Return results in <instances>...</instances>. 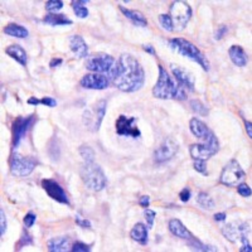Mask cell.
<instances>
[{
    "mask_svg": "<svg viewBox=\"0 0 252 252\" xmlns=\"http://www.w3.org/2000/svg\"><path fill=\"white\" fill-rule=\"evenodd\" d=\"M3 32L5 33L7 35H10V37H15V38H27L29 34L28 29L24 28V27L19 26V24H8L5 28L3 29Z\"/></svg>",
    "mask_w": 252,
    "mask_h": 252,
    "instance_id": "obj_27",
    "label": "cell"
},
{
    "mask_svg": "<svg viewBox=\"0 0 252 252\" xmlns=\"http://www.w3.org/2000/svg\"><path fill=\"white\" fill-rule=\"evenodd\" d=\"M226 213H216L214 214V221L216 222H222V221L226 220Z\"/></svg>",
    "mask_w": 252,
    "mask_h": 252,
    "instance_id": "obj_49",
    "label": "cell"
},
{
    "mask_svg": "<svg viewBox=\"0 0 252 252\" xmlns=\"http://www.w3.org/2000/svg\"><path fill=\"white\" fill-rule=\"evenodd\" d=\"M110 78L103 74H87L81 78L80 85L83 89H106L110 86Z\"/></svg>",
    "mask_w": 252,
    "mask_h": 252,
    "instance_id": "obj_16",
    "label": "cell"
},
{
    "mask_svg": "<svg viewBox=\"0 0 252 252\" xmlns=\"http://www.w3.org/2000/svg\"><path fill=\"white\" fill-rule=\"evenodd\" d=\"M87 4V0H81V1H72L71 5H72V9H74V14H76L78 18H87L89 16V10L85 7Z\"/></svg>",
    "mask_w": 252,
    "mask_h": 252,
    "instance_id": "obj_28",
    "label": "cell"
},
{
    "mask_svg": "<svg viewBox=\"0 0 252 252\" xmlns=\"http://www.w3.org/2000/svg\"><path fill=\"white\" fill-rule=\"evenodd\" d=\"M5 53L9 56L10 58L15 59L16 62L22 66L26 67L27 63H28V56H27L26 49L19 44H12L9 47L5 48Z\"/></svg>",
    "mask_w": 252,
    "mask_h": 252,
    "instance_id": "obj_22",
    "label": "cell"
},
{
    "mask_svg": "<svg viewBox=\"0 0 252 252\" xmlns=\"http://www.w3.org/2000/svg\"><path fill=\"white\" fill-rule=\"evenodd\" d=\"M78 151H80V155L82 157L83 162H87V163L95 162V157H96L95 150H93L91 147H89V145H86V144H83V145H81Z\"/></svg>",
    "mask_w": 252,
    "mask_h": 252,
    "instance_id": "obj_30",
    "label": "cell"
},
{
    "mask_svg": "<svg viewBox=\"0 0 252 252\" xmlns=\"http://www.w3.org/2000/svg\"><path fill=\"white\" fill-rule=\"evenodd\" d=\"M144 218L147 220L148 228H153L154 221L157 218V213H155V211H153V209L145 208V211H144Z\"/></svg>",
    "mask_w": 252,
    "mask_h": 252,
    "instance_id": "obj_35",
    "label": "cell"
},
{
    "mask_svg": "<svg viewBox=\"0 0 252 252\" xmlns=\"http://www.w3.org/2000/svg\"><path fill=\"white\" fill-rule=\"evenodd\" d=\"M130 237L140 245L148 243V228L144 223H136L134 228L130 231Z\"/></svg>",
    "mask_w": 252,
    "mask_h": 252,
    "instance_id": "obj_26",
    "label": "cell"
},
{
    "mask_svg": "<svg viewBox=\"0 0 252 252\" xmlns=\"http://www.w3.org/2000/svg\"><path fill=\"white\" fill-rule=\"evenodd\" d=\"M43 22L48 26L56 27V26H71L72 20L66 16L64 14H57V13H49L43 18Z\"/></svg>",
    "mask_w": 252,
    "mask_h": 252,
    "instance_id": "obj_24",
    "label": "cell"
},
{
    "mask_svg": "<svg viewBox=\"0 0 252 252\" xmlns=\"http://www.w3.org/2000/svg\"><path fill=\"white\" fill-rule=\"evenodd\" d=\"M221 232L226 237L228 241L232 243H236L237 241L242 242V247H239V252H251V242H250V236H251V227L246 222H237L233 221L231 223H227L221 228Z\"/></svg>",
    "mask_w": 252,
    "mask_h": 252,
    "instance_id": "obj_4",
    "label": "cell"
},
{
    "mask_svg": "<svg viewBox=\"0 0 252 252\" xmlns=\"http://www.w3.org/2000/svg\"><path fill=\"white\" fill-rule=\"evenodd\" d=\"M35 118L34 115H29V116H19L16 118L13 122V148L16 149V147L19 145L20 141L26 137L27 133L32 125L34 124Z\"/></svg>",
    "mask_w": 252,
    "mask_h": 252,
    "instance_id": "obj_12",
    "label": "cell"
},
{
    "mask_svg": "<svg viewBox=\"0 0 252 252\" xmlns=\"http://www.w3.org/2000/svg\"><path fill=\"white\" fill-rule=\"evenodd\" d=\"M169 47L178 55L189 58L191 61L199 64L206 72L209 71V61H208L207 56L192 42L184 38H173L169 41Z\"/></svg>",
    "mask_w": 252,
    "mask_h": 252,
    "instance_id": "obj_3",
    "label": "cell"
},
{
    "mask_svg": "<svg viewBox=\"0 0 252 252\" xmlns=\"http://www.w3.org/2000/svg\"><path fill=\"white\" fill-rule=\"evenodd\" d=\"M70 48L74 52V55L77 58H87L89 57V47H87L85 39L78 34L72 35L70 38Z\"/></svg>",
    "mask_w": 252,
    "mask_h": 252,
    "instance_id": "obj_18",
    "label": "cell"
},
{
    "mask_svg": "<svg viewBox=\"0 0 252 252\" xmlns=\"http://www.w3.org/2000/svg\"><path fill=\"white\" fill-rule=\"evenodd\" d=\"M41 104L44 106H48V107H56L57 106V101L52 97H43L41 99Z\"/></svg>",
    "mask_w": 252,
    "mask_h": 252,
    "instance_id": "obj_45",
    "label": "cell"
},
{
    "mask_svg": "<svg viewBox=\"0 0 252 252\" xmlns=\"http://www.w3.org/2000/svg\"><path fill=\"white\" fill-rule=\"evenodd\" d=\"M228 56H230L231 61L238 67H245L249 62V56L245 52V49L239 45H231L230 49H228Z\"/></svg>",
    "mask_w": 252,
    "mask_h": 252,
    "instance_id": "obj_20",
    "label": "cell"
},
{
    "mask_svg": "<svg viewBox=\"0 0 252 252\" xmlns=\"http://www.w3.org/2000/svg\"><path fill=\"white\" fill-rule=\"evenodd\" d=\"M62 63H63V61H62L61 58H53V59L49 62V67L56 68V67H58V66H61Z\"/></svg>",
    "mask_w": 252,
    "mask_h": 252,
    "instance_id": "obj_48",
    "label": "cell"
},
{
    "mask_svg": "<svg viewBox=\"0 0 252 252\" xmlns=\"http://www.w3.org/2000/svg\"><path fill=\"white\" fill-rule=\"evenodd\" d=\"M71 251H74V252H89V251H91V246L86 245V243H83V242H80V241H77V242L74 243V246H72Z\"/></svg>",
    "mask_w": 252,
    "mask_h": 252,
    "instance_id": "obj_38",
    "label": "cell"
},
{
    "mask_svg": "<svg viewBox=\"0 0 252 252\" xmlns=\"http://www.w3.org/2000/svg\"><path fill=\"white\" fill-rule=\"evenodd\" d=\"M115 58L106 53H100V55H93L87 57L86 68L93 74H103L109 77L112 67L115 66Z\"/></svg>",
    "mask_w": 252,
    "mask_h": 252,
    "instance_id": "obj_10",
    "label": "cell"
},
{
    "mask_svg": "<svg viewBox=\"0 0 252 252\" xmlns=\"http://www.w3.org/2000/svg\"><path fill=\"white\" fill-rule=\"evenodd\" d=\"M42 188L44 189L48 197H51L53 201L62 203V205L70 206V199L62 185L53 179H43L42 180Z\"/></svg>",
    "mask_w": 252,
    "mask_h": 252,
    "instance_id": "obj_14",
    "label": "cell"
},
{
    "mask_svg": "<svg viewBox=\"0 0 252 252\" xmlns=\"http://www.w3.org/2000/svg\"><path fill=\"white\" fill-rule=\"evenodd\" d=\"M139 205L143 208H148L150 206V197L149 195H141L139 199Z\"/></svg>",
    "mask_w": 252,
    "mask_h": 252,
    "instance_id": "obj_46",
    "label": "cell"
},
{
    "mask_svg": "<svg viewBox=\"0 0 252 252\" xmlns=\"http://www.w3.org/2000/svg\"><path fill=\"white\" fill-rule=\"evenodd\" d=\"M179 198H180V201H182L183 203H187V202L191 199V191H189L188 188L182 189L180 193H179Z\"/></svg>",
    "mask_w": 252,
    "mask_h": 252,
    "instance_id": "obj_44",
    "label": "cell"
},
{
    "mask_svg": "<svg viewBox=\"0 0 252 252\" xmlns=\"http://www.w3.org/2000/svg\"><path fill=\"white\" fill-rule=\"evenodd\" d=\"M228 32V28H227V26H220L218 27V29L216 30V33H214V39H217V41H220V39H222L224 37V34Z\"/></svg>",
    "mask_w": 252,
    "mask_h": 252,
    "instance_id": "obj_43",
    "label": "cell"
},
{
    "mask_svg": "<svg viewBox=\"0 0 252 252\" xmlns=\"http://www.w3.org/2000/svg\"><path fill=\"white\" fill-rule=\"evenodd\" d=\"M49 252H66L70 250V238L66 236L51 238L47 243Z\"/></svg>",
    "mask_w": 252,
    "mask_h": 252,
    "instance_id": "obj_23",
    "label": "cell"
},
{
    "mask_svg": "<svg viewBox=\"0 0 252 252\" xmlns=\"http://www.w3.org/2000/svg\"><path fill=\"white\" fill-rule=\"evenodd\" d=\"M143 49L147 52V53H149V55H151V56L157 55V52H155V49H154V47L151 44H144Z\"/></svg>",
    "mask_w": 252,
    "mask_h": 252,
    "instance_id": "obj_47",
    "label": "cell"
},
{
    "mask_svg": "<svg viewBox=\"0 0 252 252\" xmlns=\"http://www.w3.org/2000/svg\"><path fill=\"white\" fill-rule=\"evenodd\" d=\"M159 23L164 30H166V32H174V30H173L172 19H170V16L168 15V14H160Z\"/></svg>",
    "mask_w": 252,
    "mask_h": 252,
    "instance_id": "obj_33",
    "label": "cell"
},
{
    "mask_svg": "<svg viewBox=\"0 0 252 252\" xmlns=\"http://www.w3.org/2000/svg\"><path fill=\"white\" fill-rule=\"evenodd\" d=\"M170 70H172L173 76H174V78H176L177 83H178L179 86L183 87L184 89H188V91H194V76H193L189 71L173 63L170 64Z\"/></svg>",
    "mask_w": 252,
    "mask_h": 252,
    "instance_id": "obj_17",
    "label": "cell"
},
{
    "mask_svg": "<svg viewBox=\"0 0 252 252\" xmlns=\"http://www.w3.org/2000/svg\"><path fill=\"white\" fill-rule=\"evenodd\" d=\"M203 144H192L189 147L191 157L194 160H207L211 157L216 155L220 150V143L217 136L213 134V131H208V134L203 137Z\"/></svg>",
    "mask_w": 252,
    "mask_h": 252,
    "instance_id": "obj_6",
    "label": "cell"
},
{
    "mask_svg": "<svg viewBox=\"0 0 252 252\" xmlns=\"http://www.w3.org/2000/svg\"><path fill=\"white\" fill-rule=\"evenodd\" d=\"M193 14L191 5L187 1H174L170 5V10L168 15L170 16L174 32H182L184 30L187 24L189 23Z\"/></svg>",
    "mask_w": 252,
    "mask_h": 252,
    "instance_id": "obj_7",
    "label": "cell"
},
{
    "mask_svg": "<svg viewBox=\"0 0 252 252\" xmlns=\"http://www.w3.org/2000/svg\"><path fill=\"white\" fill-rule=\"evenodd\" d=\"M106 106H107V103L105 100H100L99 103H96L95 105L83 112V124L87 130L92 131V133H97L100 130L104 116L106 114Z\"/></svg>",
    "mask_w": 252,
    "mask_h": 252,
    "instance_id": "obj_8",
    "label": "cell"
},
{
    "mask_svg": "<svg viewBox=\"0 0 252 252\" xmlns=\"http://www.w3.org/2000/svg\"><path fill=\"white\" fill-rule=\"evenodd\" d=\"M168 228H169L170 233L174 235V236L179 237V238H183V239H191L193 238V235L189 232V230H187V227L180 222L179 220L177 218H173V220L169 221V223H168Z\"/></svg>",
    "mask_w": 252,
    "mask_h": 252,
    "instance_id": "obj_19",
    "label": "cell"
},
{
    "mask_svg": "<svg viewBox=\"0 0 252 252\" xmlns=\"http://www.w3.org/2000/svg\"><path fill=\"white\" fill-rule=\"evenodd\" d=\"M37 166V160L32 157H23L13 153L10 158V173L15 177H28Z\"/></svg>",
    "mask_w": 252,
    "mask_h": 252,
    "instance_id": "obj_11",
    "label": "cell"
},
{
    "mask_svg": "<svg viewBox=\"0 0 252 252\" xmlns=\"http://www.w3.org/2000/svg\"><path fill=\"white\" fill-rule=\"evenodd\" d=\"M194 169L198 173H201L203 176H208V170H207V164H206V160L197 159L194 160Z\"/></svg>",
    "mask_w": 252,
    "mask_h": 252,
    "instance_id": "obj_37",
    "label": "cell"
},
{
    "mask_svg": "<svg viewBox=\"0 0 252 252\" xmlns=\"http://www.w3.org/2000/svg\"><path fill=\"white\" fill-rule=\"evenodd\" d=\"M197 203L199 206H201L202 208H205V209H208V211H211V209H213V208L216 207L213 199H212V198L209 197V195H208L207 193H205V192H201V193L198 194Z\"/></svg>",
    "mask_w": 252,
    "mask_h": 252,
    "instance_id": "obj_29",
    "label": "cell"
},
{
    "mask_svg": "<svg viewBox=\"0 0 252 252\" xmlns=\"http://www.w3.org/2000/svg\"><path fill=\"white\" fill-rule=\"evenodd\" d=\"M120 10H121V13L125 15V18H128L129 20H131L134 26L141 27V28L148 27L147 18H145L144 14L141 13V12H139V10L128 9V8L122 7V5H120Z\"/></svg>",
    "mask_w": 252,
    "mask_h": 252,
    "instance_id": "obj_21",
    "label": "cell"
},
{
    "mask_svg": "<svg viewBox=\"0 0 252 252\" xmlns=\"http://www.w3.org/2000/svg\"><path fill=\"white\" fill-rule=\"evenodd\" d=\"M28 104L29 105H33V106H37L41 104V100L37 99V97H30V99L28 100Z\"/></svg>",
    "mask_w": 252,
    "mask_h": 252,
    "instance_id": "obj_51",
    "label": "cell"
},
{
    "mask_svg": "<svg viewBox=\"0 0 252 252\" xmlns=\"http://www.w3.org/2000/svg\"><path fill=\"white\" fill-rule=\"evenodd\" d=\"M246 178V172L241 168L236 159L230 160L226 164L220 176V183L227 187H237Z\"/></svg>",
    "mask_w": 252,
    "mask_h": 252,
    "instance_id": "obj_9",
    "label": "cell"
},
{
    "mask_svg": "<svg viewBox=\"0 0 252 252\" xmlns=\"http://www.w3.org/2000/svg\"><path fill=\"white\" fill-rule=\"evenodd\" d=\"M35 221H37V216L34 213H32V212H29L23 218V223H24L26 228H30L35 223Z\"/></svg>",
    "mask_w": 252,
    "mask_h": 252,
    "instance_id": "obj_40",
    "label": "cell"
},
{
    "mask_svg": "<svg viewBox=\"0 0 252 252\" xmlns=\"http://www.w3.org/2000/svg\"><path fill=\"white\" fill-rule=\"evenodd\" d=\"M74 221H76V223L78 224L80 227H82V228H92V224H91V222H89V220H86V218H82L80 216V214H76V217H74Z\"/></svg>",
    "mask_w": 252,
    "mask_h": 252,
    "instance_id": "obj_42",
    "label": "cell"
},
{
    "mask_svg": "<svg viewBox=\"0 0 252 252\" xmlns=\"http://www.w3.org/2000/svg\"><path fill=\"white\" fill-rule=\"evenodd\" d=\"M5 231H7V217H5L4 209L1 208L0 209V236L3 237Z\"/></svg>",
    "mask_w": 252,
    "mask_h": 252,
    "instance_id": "obj_41",
    "label": "cell"
},
{
    "mask_svg": "<svg viewBox=\"0 0 252 252\" xmlns=\"http://www.w3.org/2000/svg\"><path fill=\"white\" fill-rule=\"evenodd\" d=\"M187 242H188L189 247H192V249L195 250V251H216V250H217L214 249V247H212V246H207L205 245V243H202L201 241L195 238V237L188 239Z\"/></svg>",
    "mask_w": 252,
    "mask_h": 252,
    "instance_id": "obj_31",
    "label": "cell"
},
{
    "mask_svg": "<svg viewBox=\"0 0 252 252\" xmlns=\"http://www.w3.org/2000/svg\"><path fill=\"white\" fill-rule=\"evenodd\" d=\"M62 8H63V1H61V0H49L45 3V9L49 13H56L58 10H61Z\"/></svg>",
    "mask_w": 252,
    "mask_h": 252,
    "instance_id": "obj_34",
    "label": "cell"
},
{
    "mask_svg": "<svg viewBox=\"0 0 252 252\" xmlns=\"http://www.w3.org/2000/svg\"><path fill=\"white\" fill-rule=\"evenodd\" d=\"M191 109L197 114V115H201V116H207L208 115V109L207 106H205L203 104L199 101V100H191Z\"/></svg>",
    "mask_w": 252,
    "mask_h": 252,
    "instance_id": "obj_32",
    "label": "cell"
},
{
    "mask_svg": "<svg viewBox=\"0 0 252 252\" xmlns=\"http://www.w3.org/2000/svg\"><path fill=\"white\" fill-rule=\"evenodd\" d=\"M189 129H191L192 134L194 135L195 137H199V139H203V137L208 134V131H209L207 125L197 118L191 119V121H189Z\"/></svg>",
    "mask_w": 252,
    "mask_h": 252,
    "instance_id": "obj_25",
    "label": "cell"
},
{
    "mask_svg": "<svg viewBox=\"0 0 252 252\" xmlns=\"http://www.w3.org/2000/svg\"><path fill=\"white\" fill-rule=\"evenodd\" d=\"M245 126H246V131H247V135H249V137H252V124L250 121H245Z\"/></svg>",
    "mask_w": 252,
    "mask_h": 252,
    "instance_id": "obj_50",
    "label": "cell"
},
{
    "mask_svg": "<svg viewBox=\"0 0 252 252\" xmlns=\"http://www.w3.org/2000/svg\"><path fill=\"white\" fill-rule=\"evenodd\" d=\"M116 134L120 136H130V137H140L141 133L137 128L136 118H128L125 115H120L115 122Z\"/></svg>",
    "mask_w": 252,
    "mask_h": 252,
    "instance_id": "obj_13",
    "label": "cell"
},
{
    "mask_svg": "<svg viewBox=\"0 0 252 252\" xmlns=\"http://www.w3.org/2000/svg\"><path fill=\"white\" fill-rule=\"evenodd\" d=\"M237 192H238V194L241 195V197H245V198H249L251 197V187H250L249 184H245V183H239L238 185H237Z\"/></svg>",
    "mask_w": 252,
    "mask_h": 252,
    "instance_id": "obj_36",
    "label": "cell"
},
{
    "mask_svg": "<svg viewBox=\"0 0 252 252\" xmlns=\"http://www.w3.org/2000/svg\"><path fill=\"white\" fill-rule=\"evenodd\" d=\"M80 177L87 188L93 192L103 191L107 183L103 168L95 162H91V163L85 162L80 169Z\"/></svg>",
    "mask_w": 252,
    "mask_h": 252,
    "instance_id": "obj_5",
    "label": "cell"
},
{
    "mask_svg": "<svg viewBox=\"0 0 252 252\" xmlns=\"http://www.w3.org/2000/svg\"><path fill=\"white\" fill-rule=\"evenodd\" d=\"M153 96L155 99L160 100H177V101H183L187 99V92L183 87H180L172 78L168 71L159 64V77L153 87Z\"/></svg>",
    "mask_w": 252,
    "mask_h": 252,
    "instance_id": "obj_2",
    "label": "cell"
},
{
    "mask_svg": "<svg viewBox=\"0 0 252 252\" xmlns=\"http://www.w3.org/2000/svg\"><path fill=\"white\" fill-rule=\"evenodd\" d=\"M111 83L122 92H136L145 82V72L136 58L122 53L109 74Z\"/></svg>",
    "mask_w": 252,
    "mask_h": 252,
    "instance_id": "obj_1",
    "label": "cell"
},
{
    "mask_svg": "<svg viewBox=\"0 0 252 252\" xmlns=\"http://www.w3.org/2000/svg\"><path fill=\"white\" fill-rule=\"evenodd\" d=\"M32 243H33L32 236H30L29 233L24 232L22 235V237H20L19 242H18V245H16V246H18V250H20V249H22V247H24V246L32 245Z\"/></svg>",
    "mask_w": 252,
    "mask_h": 252,
    "instance_id": "obj_39",
    "label": "cell"
},
{
    "mask_svg": "<svg viewBox=\"0 0 252 252\" xmlns=\"http://www.w3.org/2000/svg\"><path fill=\"white\" fill-rule=\"evenodd\" d=\"M178 150L179 144L177 143L174 139H172V137H168V139H165V140L162 143V145L155 150L154 159H155V162H157L158 164L165 163V162L172 159V158L178 153Z\"/></svg>",
    "mask_w": 252,
    "mask_h": 252,
    "instance_id": "obj_15",
    "label": "cell"
}]
</instances>
